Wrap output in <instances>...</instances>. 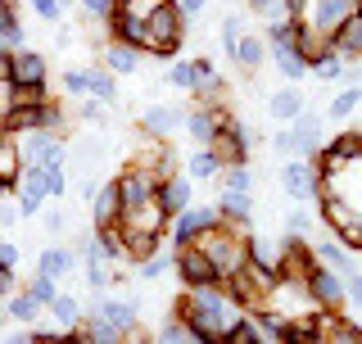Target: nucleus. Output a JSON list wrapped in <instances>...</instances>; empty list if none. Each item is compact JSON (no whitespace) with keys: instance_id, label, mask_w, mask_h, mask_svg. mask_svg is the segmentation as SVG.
I'll use <instances>...</instances> for the list:
<instances>
[{"instance_id":"obj_45","label":"nucleus","mask_w":362,"mask_h":344,"mask_svg":"<svg viewBox=\"0 0 362 344\" xmlns=\"http://www.w3.org/2000/svg\"><path fill=\"white\" fill-rule=\"evenodd\" d=\"M45 186H50V200H59L68 190V177H64V164H45Z\"/></svg>"},{"instance_id":"obj_29","label":"nucleus","mask_w":362,"mask_h":344,"mask_svg":"<svg viewBox=\"0 0 362 344\" xmlns=\"http://www.w3.org/2000/svg\"><path fill=\"white\" fill-rule=\"evenodd\" d=\"M163 272H173V249H163V245H158L154 254L136 258V281H158Z\"/></svg>"},{"instance_id":"obj_13","label":"nucleus","mask_w":362,"mask_h":344,"mask_svg":"<svg viewBox=\"0 0 362 344\" xmlns=\"http://www.w3.org/2000/svg\"><path fill=\"white\" fill-rule=\"evenodd\" d=\"M213 204H218V217L226 227H240L245 231V227L254 222V190H218Z\"/></svg>"},{"instance_id":"obj_58","label":"nucleus","mask_w":362,"mask_h":344,"mask_svg":"<svg viewBox=\"0 0 362 344\" xmlns=\"http://www.w3.org/2000/svg\"><path fill=\"white\" fill-rule=\"evenodd\" d=\"M339 77H344L349 86H362V68L358 64H344V73H339Z\"/></svg>"},{"instance_id":"obj_56","label":"nucleus","mask_w":362,"mask_h":344,"mask_svg":"<svg viewBox=\"0 0 362 344\" xmlns=\"http://www.w3.org/2000/svg\"><path fill=\"white\" fill-rule=\"evenodd\" d=\"M9 73H14V50H0V82H9Z\"/></svg>"},{"instance_id":"obj_27","label":"nucleus","mask_w":362,"mask_h":344,"mask_svg":"<svg viewBox=\"0 0 362 344\" xmlns=\"http://www.w3.org/2000/svg\"><path fill=\"white\" fill-rule=\"evenodd\" d=\"M313 254H317V263H326V268H335L339 277H349L354 272V254H349L339 240H322V245H313Z\"/></svg>"},{"instance_id":"obj_3","label":"nucleus","mask_w":362,"mask_h":344,"mask_svg":"<svg viewBox=\"0 0 362 344\" xmlns=\"http://www.w3.org/2000/svg\"><path fill=\"white\" fill-rule=\"evenodd\" d=\"M181 37H186V14L173 0H154L145 14V50L150 55H177Z\"/></svg>"},{"instance_id":"obj_59","label":"nucleus","mask_w":362,"mask_h":344,"mask_svg":"<svg viewBox=\"0 0 362 344\" xmlns=\"http://www.w3.org/2000/svg\"><path fill=\"white\" fill-rule=\"evenodd\" d=\"M5 136H9V127H5V113H0V141H5Z\"/></svg>"},{"instance_id":"obj_24","label":"nucleus","mask_w":362,"mask_h":344,"mask_svg":"<svg viewBox=\"0 0 362 344\" xmlns=\"http://www.w3.org/2000/svg\"><path fill=\"white\" fill-rule=\"evenodd\" d=\"M18 172H23V154H18V141H14V136H5V141H0V195H5V190H14Z\"/></svg>"},{"instance_id":"obj_57","label":"nucleus","mask_w":362,"mask_h":344,"mask_svg":"<svg viewBox=\"0 0 362 344\" xmlns=\"http://www.w3.org/2000/svg\"><path fill=\"white\" fill-rule=\"evenodd\" d=\"M14 294V268H0V299Z\"/></svg>"},{"instance_id":"obj_33","label":"nucleus","mask_w":362,"mask_h":344,"mask_svg":"<svg viewBox=\"0 0 362 344\" xmlns=\"http://www.w3.org/2000/svg\"><path fill=\"white\" fill-rule=\"evenodd\" d=\"M5 317H14V322H23V326H32V322H37V317H41V304L32 299L28 290H18L14 299L5 304Z\"/></svg>"},{"instance_id":"obj_25","label":"nucleus","mask_w":362,"mask_h":344,"mask_svg":"<svg viewBox=\"0 0 362 344\" xmlns=\"http://www.w3.org/2000/svg\"><path fill=\"white\" fill-rule=\"evenodd\" d=\"M235 64L245 68V73H258V68L267 64V41L263 37H240L235 41V55H231Z\"/></svg>"},{"instance_id":"obj_21","label":"nucleus","mask_w":362,"mask_h":344,"mask_svg":"<svg viewBox=\"0 0 362 344\" xmlns=\"http://www.w3.org/2000/svg\"><path fill=\"white\" fill-rule=\"evenodd\" d=\"M141 132H145V136H158V141H168L173 132H181V109H173V105L145 109V113H141Z\"/></svg>"},{"instance_id":"obj_37","label":"nucleus","mask_w":362,"mask_h":344,"mask_svg":"<svg viewBox=\"0 0 362 344\" xmlns=\"http://www.w3.org/2000/svg\"><path fill=\"white\" fill-rule=\"evenodd\" d=\"M294 32H299V18H276L267 23V45H294Z\"/></svg>"},{"instance_id":"obj_14","label":"nucleus","mask_w":362,"mask_h":344,"mask_svg":"<svg viewBox=\"0 0 362 344\" xmlns=\"http://www.w3.org/2000/svg\"><path fill=\"white\" fill-rule=\"evenodd\" d=\"M213 154L222 159V168L226 164H249V136L240 122H226V127H218V136H213Z\"/></svg>"},{"instance_id":"obj_8","label":"nucleus","mask_w":362,"mask_h":344,"mask_svg":"<svg viewBox=\"0 0 362 344\" xmlns=\"http://www.w3.org/2000/svg\"><path fill=\"white\" fill-rule=\"evenodd\" d=\"M213 222H222L218 204H186V209L168 222V240H173V245H186V240H195L204 227H213Z\"/></svg>"},{"instance_id":"obj_44","label":"nucleus","mask_w":362,"mask_h":344,"mask_svg":"<svg viewBox=\"0 0 362 344\" xmlns=\"http://www.w3.org/2000/svg\"><path fill=\"white\" fill-rule=\"evenodd\" d=\"M249 258H254V263H267V268H276L281 249H272V245H267L263 236H254V240H249Z\"/></svg>"},{"instance_id":"obj_2","label":"nucleus","mask_w":362,"mask_h":344,"mask_svg":"<svg viewBox=\"0 0 362 344\" xmlns=\"http://www.w3.org/2000/svg\"><path fill=\"white\" fill-rule=\"evenodd\" d=\"M195 245L213 258V268H218L222 277L240 272V268H245V258H249V236L240 231V227H226V222L204 227V231L195 236Z\"/></svg>"},{"instance_id":"obj_49","label":"nucleus","mask_w":362,"mask_h":344,"mask_svg":"<svg viewBox=\"0 0 362 344\" xmlns=\"http://www.w3.org/2000/svg\"><path fill=\"white\" fill-rule=\"evenodd\" d=\"M113 5H118V0H82V9H86L90 18H100V23L113 14Z\"/></svg>"},{"instance_id":"obj_10","label":"nucleus","mask_w":362,"mask_h":344,"mask_svg":"<svg viewBox=\"0 0 362 344\" xmlns=\"http://www.w3.org/2000/svg\"><path fill=\"white\" fill-rule=\"evenodd\" d=\"M303 285H308V294L317 299V308H344V277H339L335 268H326V263H313V272L303 277Z\"/></svg>"},{"instance_id":"obj_39","label":"nucleus","mask_w":362,"mask_h":344,"mask_svg":"<svg viewBox=\"0 0 362 344\" xmlns=\"http://www.w3.org/2000/svg\"><path fill=\"white\" fill-rule=\"evenodd\" d=\"M28 294H32V299H37V304L45 308V304L54 299V294H59V281H54V277H45V272H37V277L28 281Z\"/></svg>"},{"instance_id":"obj_30","label":"nucleus","mask_w":362,"mask_h":344,"mask_svg":"<svg viewBox=\"0 0 362 344\" xmlns=\"http://www.w3.org/2000/svg\"><path fill=\"white\" fill-rule=\"evenodd\" d=\"M73 263H77L73 249H59V245H54V249H45V254L37 258V272H45V277L59 281V277H68V272H73Z\"/></svg>"},{"instance_id":"obj_61","label":"nucleus","mask_w":362,"mask_h":344,"mask_svg":"<svg viewBox=\"0 0 362 344\" xmlns=\"http://www.w3.org/2000/svg\"><path fill=\"white\" fill-rule=\"evenodd\" d=\"M0 317H5V299H0Z\"/></svg>"},{"instance_id":"obj_19","label":"nucleus","mask_w":362,"mask_h":344,"mask_svg":"<svg viewBox=\"0 0 362 344\" xmlns=\"http://www.w3.org/2000/svg\"><path fill=\"white\" fill-rule=\"evenodd\" d=\"M122 217V200H118V181H105L90 195V222L95 227H113Z\"/></svg>"},{"instance_id":"obj_51","label":"nucleus","mask_w":362,"mask_h":344,"mask_svg":"<svg viewBox=\"0 0 362 344\" xmlns=\"http://www.w3.org/2000/svg\"><path fill=\"white\" fill-rule=\"evenodd\" d=\"M276 9L286 18H303V9H308V0H276Z\"/></svg>"},{"instance_id":"obj_4","label":"nucleus","mask_w":362,"mask_h":344,"mask_svg":"<svg viewBox=\"0 0 362 344\" xmlns=\"http://www.w3.org/2000/svg\"><path fill=\"white\" fill-rule=\"evenodd\" d=\"M173 272L181 277V285H186V290H195V285H222V272L213 268V258L204 254L195 240L173 245Z\"/></svg>"},{"instance_id":"obj_42","label":"nucleus","mask_w":362,"mask_h":344,"mask_svg":"<svg viewBox=\"0 0 362 344\" xmlns=\"http://www.w3.org/2000/svg\"><path fill=\"white\" fill-rule=\"evenodd\" d=\"M14 86V105H41V100H50V86L37 82V86H18V82H9Z\"/></svg>"},{"instance_id":"obj_23","label":"nucleus","mask_w":362,"mask_h":344,"mask_svg":"<svg viewBox=\"0 0 362 344\" xmlns=\"http://www.w3.org/2000/svg\"><path fill=\"white\" fill-rule=\"evenodd\" d=\"M267 55H272V64H276V73L286 77V82H303V77H308V59H303L294 45H267Z\"/></svg>"},{"instance_id":"obj_47","label":"nucleus","mask_w":362,"mask_h":344,"mask_svg":"<svg viewBox=\"0 0 362 344\" xmlns=\"http://www.w3.org/2000/svg\"><path fill=\"white\" fill-rule=\"evenodd\" d=\"M272 150H276V154H294V132H290V122H281V132L272 136Z\"/></svg>"},{"instance_id":"obj_1","label":"nucleus","mask_w":362,"mask_h":344,"mask_svg":"<svg viewBox=\"0 0 362 344\" xmlns=\"http://www.w3.org/2000/svg\"><path fill=\"white\" fill-rule=\"evenodd\" d=\"M177 313L186 317L190 336L199 344H218L226 336V326L240 317V304H235L222 285H195V290H186V299L177 304Z\"/></svg>"},{"instance_id":"obj_54","label":"nucleus","mask_w":362,"mask_h":344,"mask_svg":"<svg viewBox=\"0 0 362 344\" xmlns=\"http://www.w3.org/2000/svg\"><path fill=\"white\" fill-rule=\"evenodd\" d=\"M14 222H18V204H0V231H9Z\"/></svg>"},{"instance_id":"obj_38","label":"nucleus","mask_w":362,"mask_h":344,"mask_svg":"<svg viewBox=\"0 0 362 344\" xmlns=\"http://www.w3.org/2000/svg\"><path fill=\"white\" fill-rule=\"evenodd\" d=\"M168 86H177V91H186V96H190V86H195V64H190V59L168 64Z\"/></svg>"},{"instance_id":"obj_34","label":"nucleus","mask_w":362,"mask_h":344,"mask_svg":"<svg viewBox=\"0 0 362 344\" xmlns=\"http://www.w3.org/2000/svg\"><path fill=\"white\" fill-rule=\"evenodd\" d=\"M222 340H226V344H258V340H263V331H258V322H254L249 313H240L231 326H226Z\"/></svg>"},{"instance_id":"obj_18","label":"nucleus","mask_w":362,"mask_h":344,"mask_svg":"<svg viewBox=\"0 0 362 344\" xmlns=\"http://www.w3.org/2000/svg\"><path fill=\"white\" fill-rule=\"evenodd\" d=\"M290 132H294V154H317L322 150V118L313 109H303L299 118H290Z\"/></svg>"},{"instance_id":"obj_35","label":"nucleus","mask_w":362,"mask_h":344,"mask_svg":"<svg viewBox=\"0 0 362 344\" xmlns=\"http://www.w3.org/2000/svg\"><path fill=\"white\" fill-rule=\"evenodd\" d=\"M90 73V96L100 100V105H113V96H118V86H113V73L105 64H95V68H86Z\"/></svg>"},{"instance_id":"obj_46","label":"nucleus","mask_w":362,"mask_h":344,"mask_svg":"<svg viewBox=\"0 0 362 344\" xmlns=\"http://www.w3.org/2000/svg\"><path fill=\"white\" fill-rule=\"evenodd\" d=\"M32 9H37L45 23H59L64 18V5H59V0H32Z\"/></svg>"},{"instance_id":"obj_20","label":"nucleus","mask_w":362,"mask_h":344,"mask_svg":"<svg viewBox=\"0 0 362 344\" xmlns=\"http://www.w3.org/2000/svg\"><path fill=\"white\" fill-rule=\"evenodd\" d=\"M100 64H105L113 77H132L136 68H141V50H136V45H127V41H113V37H109V45L100 50Z\"/></svg>"},{"instance_id":"obj_31","label":"nucleus","mask_w":362,"mask_h":344,"mask_svg":"<svg viewBox=\"0 0 362 344\" xmlns=\"http://www.w3.org/2000/svg\"><path fill=\"white\" fill-rule=\"evenodd\" d=\"M358 105H362V86H344L331 105H326V118H331V122H344V118H354V113H358Z\"/></svg>"},{"instance_id":"obj_50","label":"nucleus","mask_w":362,"mask_h":344,"mask_svg":"<svg viewBox=\"0 0 362 344\" xmlns=\"http://www.w3.org/2000/svg\"><path fill=\"white\" fill-rule=\"evenodd\" d=\"M344 294H349V299H354V304L362 308V277H358V268H354V272L344 277Z\"/></svg>"},{"instance_id":"obj_7","label":"nucleus","mask_w":362,"mask_h":344,"mask_svg":"<svg viewBox=\"0 0 362 344\" xmlns=\"http://www.w3.org/2000/svg\"><path fill=\"white\" fill-rule=\"evenodd\" d=\"M14 190H18V217H37V213L45 209V200H50V186H45V168L23 164L18 181H14Z\"/></svg>"},{"instance_id":"obj_48","label":"nucleus","mask_w":362,"mask_h":344,"mask_svg":"<svg viewBox=\"0 0 362 344\" xmlns=\"http://www.w3.org/2000/svg\"><path fill=\"white\" fill-rule=\"evenodd\" d=\"M286 231L290 236H308L313 231V217L308 213H286Z\"/></svg>"},{"instance_id":"obj_52","label":"nucleus","mask_w":362,"mask_h":344,"mask_svg":"<svg viewBox=\"0 0 362 344\" xmlns=\"http://www.w3.org/2000/svg\"><path fill=\"white\" fill-rule=\"evenodd\" d=\"M64 227H68V217H64V209H50V213H45V231H50V236H59Z\"/></svg>"},{"instance_id":"obj_32","label":"nucleus","mask_w":362,"mask_h":344,"mask_svg":"<svg viewBox=\"0 0 362 344\" xmlns=\"http://www.w3.org/2000/svg\"><path fill=\"white\" fill-rule=\"evenodd\" d=\"M222 172V159L213 154V145H199V154L190 159V181H213Z\"/></svg>"},{"instance_id":"obj_5","label":"nucleus","mask_w":362,"mask_h":344,"mask_svg":"<svg viewBox=\"0 0 362 344\" xmlns=\"http://www.w3.org/2000/svg\"><path fill=\"white\" fill-rule=\"evenodd\" d=\"M14 141H18V154H23V164H37V168H45V164H64V159H68V141H64L59 132L32 127V132L14 136Z\"/></svg>"},{"instance_id":"obj_36","label":"nucleus","mask_w":362,"mask_h":344,"mask_svg":"<svg viewBox=\"0 0 362 344\" xmlns=\"http://www.w3.org/2000/svg\"><path fill=\"white\" fill-rule=\"evenodd\" d=\"M218 177H222V190H254V168L249 164H226Z\"/></svg>"},{"instance_id":"obj_55","label":"nucleus","mask_w":362,"mask_h":344,"mask_svg":"<svg viewBox=\"0 0 362 344\" xmlns=\"http://www.w3.org/2000/svg\"><path fill=\"white\" fill-rule=\"evenodd\" d=\"M82 118H86V122H100V118H105V105H100V100H90V105H82Z\"/></svg>"},{"instance_id":"obj_9","label":"nucleus","mask_w":362,"mask_h":344,"mask_svg":"<svg viewBox=\"0 0 362 344\" xmlns=\"http://www.w3.org/2000/svg\"><path fill=\"white\" fill-rule=\"evenodd\" d=\"M281 190H286L290 200H317V195H322V172L313 168V159H290V164L281 168Z\"/></svg>"},{"instance_id":"obj_17","label":"nucleus","mask_w":362,"mask_h":344,"mask_svg":"<svg viewBox=\"0 0 362 344\" xmlns=\"http://www.w3.org/2000/svg\"><path fill=\"white\" fill-rule=\"evenodd\" d=\"M50 77V64H45V55L41 50H28V45H18L14 50V73H9V82H18V86H37Z\"/></svg>"},{"instance_id":"obj_11","label":"nucleus","mask_w":362,"mask_h":344,"mask_svg":"<svg viewBox=\"0 0 362 344\" xmlns=\"http://www.w3.org/2000/svg\"><path fill=\"white\" fill-rule=\"evenodd\" d=\"M358 9V0H308V9H303V23L317 28L322 37H331V32L344 23L349 14Z\"/></svg>"},{"instance_id":"obj_60","label":"nucleus","mask_w":362,"mask_h":344,"mask_svg":"<svg viewBox=\"0 0 362 344\" xmlns=\"http://www.w3.org/2000/svg\"><path fill=\"white\" fill-rule=\"evenodd\" d=\"M59 5H64V14H68V9H73V5H77V0H59Z\"/></svg>"},{"instance_id":"obj_26","label":"nucleus","mask_w":362,"mask_h":344,"mask_svg":"<svg viewBox=\"0 0 362 344\" xmlns=\"http://www.w3.org/2000/svg\"><path fill=\"white\" fill-rule=\"evenodd\" d=\"M23 45V23L14 0H0V50H18Z\"/></svg>"},{"instance_id":"obj_15","label":"nucleus","mask_w":362,"mask_h":344,"mask_svg":"<svg viewBox=\"0 0 362 344\" xmlns=\"http://www.w3.org/2000/svg\"><path fill=\"white\" fill-rule=\"evenodd\" d=\"M154 200L163 204L168 217H177L186 204H195V195H190V177H181V172H168V177H158L154 186Z\"/></svg>"},{"instance_id":"obj_43","label":"nucleus","mask_w":362,"mask_h":344,"mask_svg":"<svg viewBox=\"0 0 362 344\" xmlns=\"http://www.w3.org/2000/svg\"><path fill=\"white\" fill-rule=\"evenodd\" d=\"M240 23H245L240 14H226V18H222V45H226V55H235V41L245 37V28H240Z\"/></svg>"},{"instance_id":"obj_12","label":"nucleus","mask_w":362,"mask_h":344,"mask_svg":"<svg viewBox=\"0 0 362 344\" xmlns=\"http://www.w3.org/2000/svg\"><path fill=\"white\" fill-rule=\"evenodd\" d=\"M113 181H118L122 213L136 209V204H145V200H154V186H158V177H154V172H145V168H127L122 177H113Z\"/></svg>"},{"instance_id":"obj_28","label":"nucleus","mask_w":362,"mask_h":344,"mask_svg":"<svg viewBox=\"0 0 362 344\" xmlns=\"http://www.w3.org/2000/svg\"><path fill=\"white\" fill-rule=\"evenodd\" d=\"M50 317L59 322V331H73V326H82V304H77V294H54L50 304Z\"/></svg>"},{"instance_id":"obj_41","label":"nucleus","mask_w":362,"mask_h":344,"mask_svg":"<svg viewBox=\"0 0 362 344\" xmlns=\"http://www.w3.org/2000/svg\"><path fill=\"white\" fill-rule=\"evenodd\" d=\"M158 340H168V344H177V340H195V336H190V326H186V317H181V313H173V317H168V322H163V326H158Z\"/></svg>"},{"instance_id":"obj_16","label":"nucleus","mask_w":362,"mask_h":344,"mask_svg":"<svg viewBox=\"0 0 362 344\" xmlns=\"http://www.w3.org/2000/svg\"><path fill=\"white\" fill-rule=\"evenodd\" d=\"M331 45H335V55L344 64H354V59H362V9H354L339 28L331 32Z\"/></svg>"},{"instance_id":"obj_6","label":"nucleus","mask_w":362,"mask_h":344,"mask_svg":"<svg viewBox=\"0 0 362 344\" xmlns=\"http://www.w3.org/2000/svg\"><path fill=\"white\" fill-rule=\"evenodd\" d=\"M86 313H95V317H105L109 326H118L122 340L141 336V331H136V322H141V299H109V294H95Z\"/></svg>"},{"instance_id":"obj_53","label":"nucleus","mask_w":362,"mask_h":344,"mask_svg":"<svg viewBox=\"0 0 362 344\" xmlns=\"http://www.w3.org/2000/svg\"><path fill=\"white\" fill-rule=\"evenodd\" d=\"M173 5H177V9H181V14H186V18H199L209 0H173Z\"/></svg>"},{"instance_id":"obj_40","label":"nucleus","mask_w":362,"mask_h":344,"mask_svg":"<svg viewBox=\"0 0 362 344\" xmlns=\"http://www.w3.org/2000/svg\"><path fill=\"white\" fill-rule=\"evenodd\" d=\"M64 91H68L73 100L90 96V73H86V68H68V73H64Z\"/></svg>"},{"instance_id":"obj_22","label":"nucleus","mask_w":362,"mask_h":344,"mask_svg":"<svg viewBox=\"0 0 362 344\" xmlns=\"http://www.w3.org/2000/svg\"><path fill=\"white\" fill-rule=\"evenodd\" d=\"M303 109H308V100H303V91L299 86H281V91H272V96H267V113H272V118H276V122H290V118H299V113Z\"/></svg>"}]
</instances>
